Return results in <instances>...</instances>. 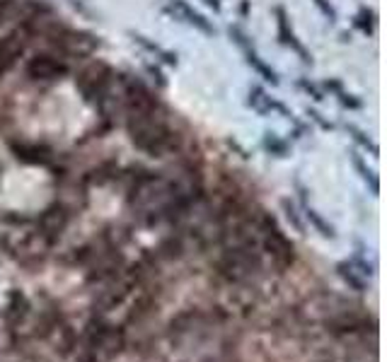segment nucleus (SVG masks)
<instances>
[{
  "instance_id": "obj_15",
  "label": "nucleus",
  "mask_w": 387,
  "mask_h": 362,
  "mask_svg": "<svg viewBox=\"0 0 387 362\" xmlns=\"http://www.w3.org/2000/svg\"><path fill=\"white\" fill-rule=\"evenodd\" d=\"M307 116H312V119H315V121H317V123H320L322 128H332V123H327V121L322 119V116L317 114V111H310V109H307Z\"/></svg>"
},
{
  "instance_id": "obj_9",
  "label": "nucleus",
  "mask_w": 387,
  "mask_h": 362,
  "mask_svg": "<svg viewBox=\"0 0 387 362\" xmlns=\"http://www.w3.org/2000/svg\"><path fill=\"white\" fill-rule=\"evenodd\" d=\"M276 17H278V39H281L286 46H291V49H296L298 53H300L302 63H310V53L302 49V44L296 39L293 29L288 27V17H286V12H283V8H276Z\"/></svg>"
},
{
  "instance_id": "obj_2",
  "label": "nucleus",
  "mask_w": 387,
  "mask_h": 362,
  "mask_svg": "<svg viewBox=\"0 0 387 362\" xmlns=\"http://www.w3.org/2000/svg\"><path fill=\"white\" fill-rule=\"evenodd\" d=\"M126 131H129V138H131L133 145L138 150L148 152L151 157H162L177 143L175 131L167 126V121L157 114V109L141 111V114H129Z\"/></svg>"
},
{
  "instance_id": "obj_8",
  "label": "nucleus",
  "mask_w": 387,
  "mask_h": 362,
  "mask_svg": "<svg viewBox=\"0 0 387 362\" xmlns=\"http://www.w3.org/2000/svg\"><path fill=\"white\" fill-rule=\"evenodd\" d=\"M165 10L170 12L175 20L186 22V25H191V27H197V29L203 32V34H213V25H211V22H208L206 17L201 15V12H197L194 8L186 5L184 0H170Z\"/></svg>"
},
{
  "instance_id": "obj_10",
  "label": "nucleus",
  "mask_w": 387,
  "mask_h": 362,
  "mask_svg": "<svg viewBox=\"0 0 387 362\" xmlns=\"http://www.w3.org/2000/svg\"><path fill=\"white\" fill-rule=\"evenodd\" d=\"M250 106H254L259 114H267L269 109L283 111V106L281 104H274L272 97H267V92L259 90V87H252V90H250Z\"/></svg>"
},
{
  "instance_id": "obj_1",
  "label": "nucleus",
  "mask_w": 387,
  "mask_h": 362,
  "mask_svg": "<svg viewBox=\"0 0 387 362\" xmlns=\"http://www.w3.org/2000/svg\"><path fill=\"white\" fill-rule=\"evenodd\" d=\"M153 290L138 276H126L102 292L95 307V319L116 331H124L126 324L136 322L151 309Z\"/></svg>"
},
{
  "instance_id": "obj_4",
  "label": "nucleus",
  "mask_w": 387,
  "mask_h": 362,
  "mask_svg": "<svg viewBox=\"0 0 387 362\" xmlns=\"http://www.w3.org/2000/svg\"><path fill=\"white\" fill-rule=\"evenodd\" d=\"M27 49V34L25 29H12L0 39V77H5L12 68L17 66V60L22 58Z\"/></svg>"
},
{
  "instance_id": "obj_19",
  "label": "nucleus",
  "mask_w": 387,
  "mask_h": 362,
  "mask_svg": "<svg viewBox=\"0 0 387 362\" xmlns=\"http://www.w3.org/2000/svg\"><path fill=\"white\" fill-rule=\"evenodd\" d=\"M208 362H218V360H208Z\"/></svg>"
},
{
  "instance_id": "obj_11",
  "label": "nucleus",
  "mask_w": 387,
  "mask_h": 362,
  "mask_svg": "<svg viewBox=\"0 0 387 362\" xmlns=\"http://www.w3.org/2000/svg\"><path fill=\"white\" fill-rule=\"evenodd\" d=\"M247 63H250V66L254 68V71L259 73V75H262L267 82H272V85H278V77H276V73H274L272 68H269L267 63H264V60L259 58V56H256L252 49L247 51Z\"/></svg>"
},
{
  "instance_id": "obj_12",
  "label": "nucleus",
  "mask_w": 387,
  "mask_h": 362,
  "mask_svg": "<svg viewBox=\"0 0 387 362\" xmlns=\"http://www.w3.org/2000/svg\"><path fill=\"white\" fill-rule=\"evenodd\" d=\"M346 131L351 133V138H353V141H356V143H361V145L366 147V150H371L373 155H377V145L371 141V138H366V133H363V131H358L356 126H346Z\"/></svg>"
},
{
  "instance_id": "obj_14",
  "label": "nucleus",
  "mask_w": 387,
  "mask_h": 362,
  "mask_svg": "<svg viewBox=\"0 0 387 362\" xmlns=\"http://www.w3.org/2000/svg\"><path fill=\"white\" fill-rule=\"evenodd\" d=\"M267 147H269V150H276L278 157L286 155V145H283L278 138H274V133H267Z\"/></svg>"
},
{
  "instance_id": "obj_16",
  "label": "nucleus",
  "mask_w": 387,
  "mask_h": 362,
  "mask_svg": "<svg viewBox=\"0 0 387 362\" xmlns=\"http://www.w3.org/2000/svg\"><path fill=\"white\" fill-rule=\"evenodd\" d=\"M342 104L344 106H351V109H358V106H361V101L351 99V95H342Z\"/></svg>"
},
{
  "instance_id": "obj_6",
  "label": "nucleus",
  "mask_w": 387,
  "mask_h": 362,
  "mask_svg": "<svg viewBox=\"0 0 387 362\" xmlns=\"http://www.w3.org/2000/svg\"><path fill=\"white\" fill-rule=\"evenodd\" d=\"M27 77L32 80H58L68 73V66L63 60L54 58L49 53H39L27 63Z\"/></svg>"
},
{
  "instance_id": "obj_17",
  "label": "nucleus",
  "mask_w": 387,
  "mask_h": 362,
  "mask_svg": "<svg viewBox=\"0 0 387 362\" xmlns=\"http://www.w3.org/2000/svg\"><path fill=\"white\" fill-rule=\"evenodd\" d=\"M300 87H302V90L307 92V95H312V97H315L317 101L322 99V95H320V92H317V90H315V87H312V85H307V82H300Z\"/></svg>"
},
{
  "instance_id": "obj_13",
  "label": "nucleus",
  "mask_w": 387,
  "mask_h": 362,
  "mask_svg": "<svg viewBox=\"0 0 387 362\" xmlns=\"http://www.w3.org/2000/svg\"><path fill=\"white\" fill-rule=\"evenodd\" d=\"M312 3H315V8L322 12V15L327 17L329 22H334V20H337V10H334V8L329 5V0H312Z\"/></svg>"
},
{
  "instance_id": "obj_18",
  "label": "nucleus",
  "mask_w": 387,
  "mask_h": 362,
  "mask_svg": "<svg viewBox=\"0 0 387 362\" xmlns=\"http://www.w3.org/2000/svg\"><path fill=\"white\" fill-rule=\"evenodd\" d=\"M203 3H206L208 8H213V10H216V12L221 10V3H218V0H203Z\"/></svg>"
},
{
  "instance_id": "obj_5",
  "label": "nucleus",
  "mask_w": 387,
  "mask_h": 362,
  "mask_svg": "<svg viewBox=\"0 0 387 362\" xmlns=\"http://www.w3.org/2000/svg\"><path fill=\"white\" fill-rule=\"evenodd\" d=\"M124 104L129 114H141V111L157 109V101L153 92L136 77H124Z\"/></svg>"
},
{
  "instance_id": "obj_3",
  "label": "nucleus",
  "mask_w": 387,
  "mask_h": 362,
  "mask_svg": "<svg viewBox=\"0 0 387 362\" xmlns=\"http://www.w3.org/2000/svg\"><path fill=\"white\" fill-rule=\"evenodd\" d=\"M78 90L85 95V99L90 101H100L107 97L111 82H114V73L107 63L102 60H95L90 66H85L80 73H78Z\"/></svg>"
},
{
  "instance_id": "obj_7",
  "label": "nucleus",
  "mask_w": 387,
  "mask_h": 362,
  "mask_svg": "<svg viewBox=\"0 0 387 362\" xmlns=\"http://www.w3.org/2000/svg\"><path fill=\"white\" fill-rule=\"evenodd\" d=\"M56 44L60 46V51H66L68 56H90L97 49V39H92L85 32H73L63 29L56 36Z\"/></svg>"
}]
</instances>
